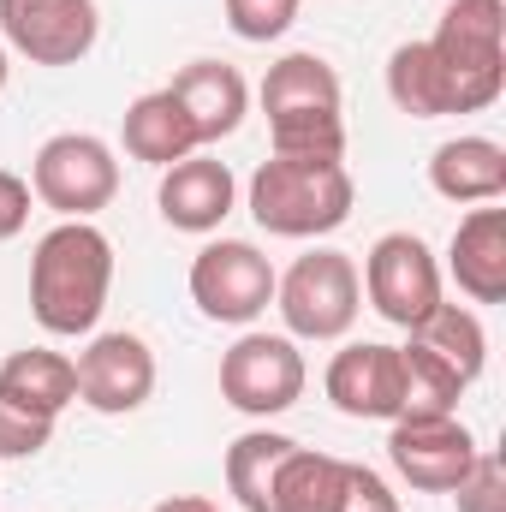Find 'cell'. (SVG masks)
<instances>
[{
    "instance_id": "obj_28",
    "label": "cell",
    "mask_w": 506,
    "mask_h": 512,
    "mask_svg": "<svg viewBox=\"0 0 506 512\" xmlns=\"http://www.w3.org/2000/svg\"><path fill=\"white\" fill-rule=\"evenodd\" d=\"M24 221H30V185H24L18 173H6V167H0V245H6V239H18V233H24Z\"/></svg>"
},
{
    "instance_id": "obj_27",
    "label": "cell",
    "mask_w": 506,
    "mask_h": 512,
    "mask_svg": "<svg viewBox=\"0 0 506 512\" xmlns=\"http://www.w3.org/2000/svg\"><path fill=\"white\" fill-rule=\"evenodd\" d=\"M453 501H459V512H506V465L495 453H477V465L465 471Z\"/></svg>"
},
{
    "instance_id": "obj_5",
    "label": "cell",
    "mask_w": 506,
    "mask_h": 512,
    "mask_svg": "<svg viewBox=\"0 0 506 512\" xmlns=\"http://www.w3.org/2000/svg\"><path fill=\"white\" fill-rule=\"evenodd\" d=\"M274 310L292 340H340L364 310V280L346 251H310L274 280Z\"/></svg>"
},
{
    "instance_id": "obj_10",
    "label": "cell",
    "mask_w": 506,
    "mask_h": 512,
    "mask_svg": "<svg viewBox=\"0 0 506 512\" xmlns=\"http://www.w3.org/2000/svg\"><path fill=\"white\" fill-rule=\"evenodd\" d=\"M0 36L30 66H78L102 36V12L96 0H0Z\"/></svg>"
},
{
    "instance_id": "obj_4",
    "label": "cell",
    "mask_w": 506,
    "mask_h": 512,
    "mask_svg": "<svg viewBox=\"0 0 506 512\" xmlns=\"http://www.w3.org/2000/svg\"><path fill=\"white\" fill-rule=\"evenodd\" d=\"M352 173L346 161H262L251 173V215L274 239H322L352 215Z\"/></svg>"
},
{
    "instance_id": "obj_16",
    "label": "cell",
    "mask_w": 506,
    "mask_h": 512,
    "mask_svg": "<svg viewBox=\"0 0 506 512\" xmlns=\"http://www.w3.org/2000/svg\"><path fill=\"white\" fill-rule=\"evenodd\" d=\"M167 90H173V102L185 108V120L197 131V149L221 143V137H233V131L245 126L251 90H245L239 66H227V60H191Z\"/></svg>"
},
{
    "instance_id": "obj_2",
    "label": "cell",
    "mask_w": 506,
    "mask_h": 512,
    "mask_svg": "<svg viewBox=\"0 0 506 512\" xmlns=\"http://www.w3.org/2000/svg\"><path fill=\"white\" fill-rule=\"evenodd\" d=\"M268 143L286 161H346V120H340V72L322 54H286L262 78Z\"/></svg>"
},
{
    "instance_id": "obj_22",
    "label": "cell",
    "mask_w": 506,
    "mask_h": 512,
    "mask_svg": "<svg viewBox=\"0 0 506 512\" xmlns=\"http://www.w3.org/2000/svg\"><path fill=\"white\" fill-rule=\"evenodd\" d=\"M459 393H465V376L453 364H441L417 340L399 346V417H459Z\"/></svg>"
},
{
    "instance_id": "obj_29",
    "label": "cell",
    "mask_w": 506,
    "mask_h": 512,
    "mask_svg": "<svg viewBox=\"0 0 506 512\" xmlns=\"http://www.w3.org/2000/svg\"><path fill=\"white\" fill-rule=\"evenodd\" d=\"M149 512H221V507L203 501V495H173V501H161V507H149Z\"/></svg>"
},
{
    "instance_id": "obj_11",
    "label": "cell",
    "mask_w": 506,
    "mask_h": 512,
    "mask_svg": "<svg viewBox=\"0 0 506 512\" xmlns=\"http://www.w3.org/2000/svg\"><path fill=\"white\" fill-rule=\"evenodd\" d=\"M477 453L483 447L459 417H399L387 435L393 471L423 495H453L465 483V471L477 465Z\"/></svg>"
},
{
    "instance_id": "obj_12",
    "label": "cell",
    "mask_w": 506,
    "mask_h": 512,
    "mask_svg": "<svg viewBox=\"0 0 506 512\" xmlns=\"http://www.w3.org/2000/svg\"><path fill=\"white\" fill-rule=\"evenodd\" d=\"M78 399L102 417H126L137 411L149 393H155V352L143 334H96L84 352H78Z\"/></svg>"
},
{
    "instance_id": "obj_7",
    "label": "cell",
    "mask_w": 506,
    "mask_h": 512,
    "mask_svg": "<svg viewBox=\"0 0 506 512\" xmlns=\"http://www.w3.org/2000/svg\"><path fill=\"white\" fill-rule=\"evenodd\" d=\"M304 352L292 334H245L221 358V399L245 417H280L304 399Z\"/></svg>"
},
{
    "instance_id": "obj_20",
    "label": "cell",
    "mask_w": 506,
    "mask_h": 512,
    "mask_svg": "<svg viewBox=\"0 0 506 512\" xmlns=\"http://www.w3.org/2000/svg\"><path fill=\"white\" fill-rule=\"evenodd\" d=\"M126 155L149 167H173L185 155H197V131L185 120V108L173 102V90H149L126 108Z\"/></svg>"
},
{
    "instance_id": "obj_19",
    "label": "cell",
    "mask_w": 506,
    "mask_h": 512,
    "mask_svg": "<svg viewBox=\"0 0 506 512\" xmlns=\"http://www.w3.org/2000/svg\"><path fill=\"white\" fill-rule=\"evenodd\" d=\"M0 399L36 411V417H60L72 399H78V370L66 352H48V346H24L0 364Z\"/></svg>"
},
{
    "instance_id": "obj_8",
    "label": "cell",
    "mask_w": 506,
    "mask_h": 512,
    "mask_svg": "<svg viewBox=\"0 0 506 512\" xmlns=\"http://www.w3.org/2000/svg\"><path fill=\"white\" fill-rule=\"evenodd\" d=\"M274 262L256 251L251 239H215L191 256V298L209 322L245 328L274 304Z\"/></svg>"
},
{
    "instance_id": "obj_1",
    "label": "cell",
    "mask_w": 506,
    "mask_h": 512,
    "mask_svg": "<svg viewBox=\"0 0 506 512\" xmlns=\"http://www.w3.org/2000/svg\"><path fill=\"white\" fill-rule=\"evenodd\" d=\"M108 286H114V239L90 221H60L36 239L30 256V316L60 334L78 340L102 322L108 310Z\"/></svg>"
},
{
    "instance_id": "obj_15",
    "label": "cell",
    "mask_w": 506,
    "mask_h": 512,
    "mask_svg": "<svg viewBox=\"0 0 506 512\" xmlns=\"http://www.w3.org/2000/svg\"><path fill=\"white\" fill-rule=\"evenodd\" d=\"M358 471L364 465H346L334 453L292 447L274 471L268 512H352L358 507Z\"/></svg>"
},
{
    "instance_id": "obj_14",
    "label": "cell",
    "mask_w": 506,
    "mask_h": 512,
    "mask_svg": "<svg viewBox=\"0 0 506 512\" xmlns=\"http://www.w3.org/2000/svg\"><path fill=\"white\" fill-rule=\"evenodd\" d=\"M322 387H328L334 411L364 417V423H393L399 417V346H381V340L340 346Z\"/></svg>"
},
{
    "instance_id": "obj_17",
    "label": "cell",
    "mask_w": 506,
    "mask_h": 512,
    "mask_svg": "<svg viewBox=\"0 0 506 512\" xmlns=\"http://www.w3.org/2000/svg\"><path fill=\"white\" fill-rule=\"evenodd\" d=\"M447 274L459 280V292L471 304H501L506 298V209L495 203H477L453 245H447Z\"/></svg>"
},
{
    "instance_id": "obj_3",
    "label": "cell",
    "mask_w": 506,
    "mask_h": 512,
    "mask_svg": "<svg viewBox=\"0 0 506 512\" xmlns=\"http://www.w3.org/2000/svg\"><path fill=\"white\" fill-rule=\"evenodd\" d=\"M429 54L447 84V114H483L506 90V0H447Z\"/></svg>"
},
{
    "instance_id": "obj_21",
    "label": "cell",
    "mask_w": 506,
    "mask_h": 512,
    "mask_svg": "<svg viewBox=\"0 0 506 512\" xmlns=\"http://www.w3.org/2000/svg\"><path fill=\"white\" fill-rule=\"evenodd\" d=\"M411 340L423 346V352H435L441 364H453L465 387L483 376V364H489V334H483V322H477V310H459V304H435L417 328H411Z\"/></svg>"
},
{
    "instance_id": "obj_9",
    "label": "cell",
    "mask_w": 506,
    "mask_h": 512,
    "mask_svg": "<svg viewBox=\"0 0 506 512\" xmlns=\"http://www.w3.org/2000/svg\"><path fill=\"white\" fill-rule=\"evenodd\" d=\"M358 280H364V292H370L381 322H393L405 334L441 304V262H435V251L417 233H387V239H376Z\"/></svg>"
},
{
    "instance_id": "obj_24",
    "label": "cell",
    "mask_w": 506,
    "mask_h": 512,
    "mask_svg": "<svg viewBox=\"0 0 506 512\" xmlns=\"http://www.w3.org/2000/svg\"><path fill=\"white\" fill-rule=\"evenodd\" d=\"M387 96L411 120H441L447 114V84H441V66H435L429 42H399L387 54Z\"/></svg>"
},
{
    "instance_id": "obj_6",
    "label": "cell",
    "mask_w": 506,
    "mask_h": 512,
    "mask_svg": "<svg viewBox=\"0 0 506 512\" xmlns=\"http://www.w3.org/2000/svg\"><path fill=\"white\" fill-rule=\"evenodd\" d=\"M30 197H42L60 221H90L120 197V161L90 131H60L30 161Z\"/></svg>"
},
{
    "instance_id": "obj_26",
    "label": "cell",
    "mask_w": 506,
    "mask_h": 512,
    "mask_svg": "<svg viewBox=\"0 0 506 512\" xmlns=\"http://www.w3.org/2000/svg\"><path fill=\"white\" fill-rule=\"evenodd\" d=\"M54 441V417H36L12 399H0V459H36Z\"/></svg>"
},
{
    "instance_id": "obj_30",
    "label": "cell",
    "mask_w": 506,
    "mask_h": 512,
    "mask_svg": "<svg viewBox=\"0 0 506 512\" xmlns=\"http://www.w3.org/2000/svg\"><path fill=\"white\" fill-rule=\"evenodd\" d=\"M352 512H399V501H387V507H352Z\"/></svg>"
},
{
    "instance_id": "obj_13",
    "label": "cell",
    "mask_w": 506,
    "mask_h": 512,
    "mask_svg": "<svg viewBox=\"0 0 506 512\" xmlns=\"http://www.w3.org/2000/svg\"><path fill=\"white\" fill-rule=\"evenodd\" d=\"M155 203H161V221L167 227H179V233H215L233 215V203H239V179H233L227 161H215V155L197 149V155L161 167Z\"/></svg>"
},
{
    "instance_id": "obj_25",
    "label": "cell",
    "mask_w": 506,
    "mask_h": 512,
    "mask_svg": "<svg viewBox=\"0 0 506 512\" xmlns=\"http://www.w3.org/2000/svg\"><path fill=\"white\" fill-rule=\"evenodd\" d=\"M239 42H274L298 24V0H221Z\"/></svg>"
},
{
    "instance_id": "obj_23",
    "label": "cell",
    "mask_w": 506,
    "mask_h": 512,
    "mask_svg": "<svg viewBox=\"0 0 506 512\" xmlns=\"http://www.w3.org/2000/svg\"><path fill=\"white\" fill-rule=\"evenodd\" d=\"M298 441L292 435H274V429H251L227 447V489L245 512H268V489H274V471L280 459L292 453Z\"/></svg>"
},
{
    "instance_id": "obj_18",
    "label": "cell",
    "mask_w": 506,
    "mask_h": 512,
    "mask_svg": "<svg viewBox=\"0 0 506 512\" xmlns=\"http://www.w3.org/2000/svg\"><path fill=\"white\" fill-rule=\"evenodd\" d=\"M429 185L447 203H501L506 191V149L495 137H447L429 155Z\"/></svg>"
},
{
    "instance_id": "obj_31",
    "label": "cell",
    "mask_w": 506,
    "mask_h": 512,
    "mask_svg": "<svg viewBox=\"0 0 506 512\" xmlns=\"http://www.w3.org/2000/svg\"><path fill=\"white\" fill-rule=\"evenodd\" d=\"M0 90H6V48H0Z\"/></svg>"
}]
</instances>
